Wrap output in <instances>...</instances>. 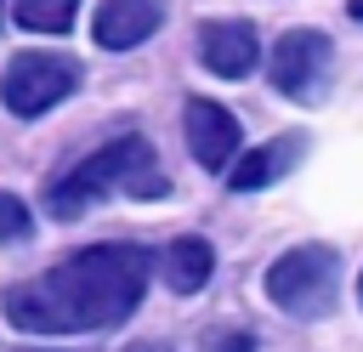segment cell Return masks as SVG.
Wrapping results in <instances>:
<instances>
[{
    "instance_id": "1",
    "label": "cell",
    "mask_w": 363,
    "mask_h": 352,
    "mask_svg": "<svg viewBox=\"0 0 363 352\" xmlns=\"http://www.w3.org/2000/svg\"><path fill=\"white\" fill-rule=\"evenodd\" d=\"M153 255L142 244H91L40 278L6 290V318L23 335H91L125 324L147 295Z\"/></svg>"
},
{
    "instance_id": "2",
    "label": "cell",
    "mask_w": 363,
    "mask_h": 352,
    "mask_svg": "<svg viewBox=\"0 0 363 352\" xmlns=\"http://www.w3.org/2000/svg\"><path fill=\"white\" fill-rule=\"evenodd\" d=\"M108 193H147V199L164 193V176H159V165H153L147 136L130 131V136L102 142L96 153H85L74 170H62V176L51 182L45 204H51V216L74 221V216H85L91 204H102Z\"/></svg>"
},
{
    "instance_id": "3",
    "label": "cell",
    "mask_w": 363,
    "mask_h": 352,
    "mask_svg": "<svg viewBox=\"0 0 363 352\" xmlns=\"http://www.w3.org/2000/svg\"><path fill=\"white\" fill-rule=\"evenodd\" d=\"M267 295L289 318H323L340 295V250L335 244H295L267 267Z\"/></svg>"
},
{
    "instance_id": "4",
    "label": "cell",
    "mask_w": 363,
    "mask_h": 352,
    "mask_svg": "<svg viewBox=\"0 0 363 352\" xmlns=\"http://www.w3.org/2000/svg\"><path fill=\"white\" fill-rule=\"evenodd\" d=\"M74 91H79V62L62 51H17L0 74V102L17 119H40L45 108H57Z\"/></svg>"
},
{
    "instance_id": "5",
    "label": "cell",
    "mask_w": 363,
    "mask_h": 352,
    "mask_svg": "<svg viewBox=\"0 0 363 352\" xmlns=\"http://www.w3.org/2000/svg\"><path fill=\"white\" fill-rule=\"evenodd\" d=\"M329 68H335L329 34H318V28H289V34L272 40L267 79H272V91H284L289 102H318V97L329 91Z\"/></svg>"
},
{
    "instance_id": "6",
    "label": "cell",
    "mask_w": 363,
    "mask_h": 352,
    "mask_svg": "<svg viewBox=\"0 0 363 352\" xmlns=\"http://www.w3.org/2000/svg\"><path fill=\"white\" fill-rule=\"evenodd\" d=\"M182 125H187V148H193V159H199L204 170H233V159H238V119H233L221 102L187 97Z\"/></svg>"
},
{
    "instance_id": "7",
    "label": "cell",
    "mask_w": 363,
    "mask_h": 352,
    "mask_svg": "<svg viewBox=\"0 0 363 352\" xmlns=\"http://www.w3.org/2000/svg\"><path fill=\"white\" fill-rule=\"evenodd\" d=\"M199 62L210 74H221V79H244L261 62V40H255V28L244 17H216V23L199 28Z\"/></svg>"
},
{
    "instance_id": "8",
    "label": "cell",
    "mask_w": 363,
    "mask_h": 352,
    "mask_svg": "<svg viewBox=\"0 0 363 352\" xmlns=\"http://www.w3.org/2000/svg\"><path fill=\"white\" fill-rule=\"evenodd\" d=\"M164 23V0H102L91 17V40L102 51H130L142 40H153Z\"/></svg>"
},
{
    "instance_id": "9",
    "label": "cell",
    "mask_w": 363,
    "mask_h": 352,
    "mask_svg": "<svg viewBox=\"0 0 363 352\" xmlns=\"http://www.w3.org/2000/svg\"><path fill=\"white\" fill-rule=\"evenodd\" d=\"M301 153H306V131H284V136H272V142L250 148L244 159H233L227 187H233V193H261V187L284 182V176L301 165Z\"/></svg>"
},
{
    "instance_id": "10",
    "label": "cell",
    "mask_w": 363,
    "mask_h": 352,
    "mask_svg": "<svg viewBox=\"0 0 363 352\" xmlns=\"http://www.w3.org/2000/svg\"><path fill=\"white\" fill-rule=\"evenodd\" d=\"M210 273H216V250H210V238L182 233V238L164 250V284H170L176 295H199V290L210 284Z\"/></svg>"
},
{
    "instance_id": "11",
    "label": "cell",
    "mask_w": 363,
    "mask_h": 352,
    "mask_svg": "<svg viewBox=\"0 0 363 352\" xmlns=\"http://www.w3.org/2000/svg\"><path fill=\"white\" fill-rule=\"evenodd\" d=\"M79 0H17V28L28 34H68Z\"/></svg>"
},
{
    "instance_id": "12",
    "label": "cell",
    "mask_w": 363,
    "mask_h": 352,
    "mask_svg": "<svg viewBox=\"0 0 363 352\" xmlns=\"http://www.w3.org/2000/svg\"><path fill=\"white\" fill-rule=\"evenodd\" d=\"M34 233V216H28V204L17 199V193H0V244H23Z\"/></svg>"
},
{
    "instance_id": "13",
    "label": "cell",
    "mask_w": 363,
    "mask_h": 352,
    "mask_svg": "<svg viewBox=\"0 0 363 352\" xmlns=\"http://www.w3.org/2000/svg\"><path fill=\"white\" fill-rule=\"evenodd\" d=\"M199 352H255V341H250L244 329H216V335H204Z\"/></svg>"
},
{
    "instance_id": "14",
    "label": "cell",
    "mask_w": 363,
    "mask_h": 352,
    "mask_svg": "<svg viewBox=\"0 0 363 352\" xmlns=\"http://www.w3.org/2000/svg\"><path fill=\"white\" fill-rule=\"evenodd\" d=\"M125 352H170V346H164V341H130Z\"/></svg>"
},
{
    "instance_id": "15",
    "label": "cell",
    "mask_w": 363,
    "mask_h": 352,
    "mask_svg": "<svg viewBox=\"0 0 363 352\" xmlns=\"http://www.w3.org/2000/svg\"><path fill=\"white\" fill-rule=\"evenodd\" d=\"M352 17H357V23H363V0H352Z\"/></svg>"
},
{
    "instance_id": "16",
    "label": "cell",
    "mask_w": 363,
    "mask_h": 352,
    "mask_svg": "<svg viewBox=\"0 0 363 352\" xmlns=\"http://www.w3.org/2000/svg\"><path fill=\"white\" fill-rule=\"evenodd\" d=\"M357 301H363V278H357Z\"/></svg>"
},
{
    "instance_id": "17",
    "label": "cell",
    "mask_w": 363,
    "mask_h": 352,
    "mask_svg": "<svg viewBox=\"0 0 363 352\" xmlns=\"http://www.w3.org/2000/svg\"><path fill=\"white\" fill-rule=\"evenodd\" d=\"M23 352H34V346H23Z\"/></svg>"
}]
</instances>
